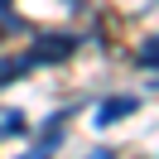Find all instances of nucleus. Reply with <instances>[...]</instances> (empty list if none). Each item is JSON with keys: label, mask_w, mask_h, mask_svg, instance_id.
Wrapping results in <instances>:
<instances>
[{"label": "nucleus", "mask_w": 159, "mask_h": 159, "mask_svg": "<svg viewBox=\"0 0 159 159\" xmlns=\"http://www.w3.org/2000/svg\"><path fill=\"white\" fill-rule=\"evenodd\" d=\"M24 20L15 15V5H0V39H10V34H20Z\"/></svg>", "instance_id": "nucleus-6"}, {"label": "nucleus", "mask_w": 159, "mask_h": 159, "mask_svg": "<svg viewBox=\"0 0 159 159\" xmlns=\"http://www.w3.org/2000/svg\"><path fill=\"white\" fill-rule=\"evenodd\" d=\"M63 5H87V0H63Z\"/></svg>", "instance_id": "nucleus-9"}, {"label": "nucleus", "mask_w": 159, "mask_h": 159, "mask_svg": "<svg viewBox=\"0 0 159 159\" xmlns=\"http://www.w3.org/2000/svg\"><path fill=\"white\" fill-rule=\"evenodd\" d=\"M87 159H116V149H106V145H101V149H92Z\"/></svg>", "instance_id": "nucleus-8"}, {"label": "nucleus", "mask_w": 159, "mask_h": 159, "mask_svg": "<svg viewBox=\"0 0 159 159\" xmlns=\"http://www.w3.org/2000/svg\"><path fill=\"white\" fill-rule=\"evenodd\" d=\"M0 5H10V0H0Z\"/></svg>", "instance_id": "nucleus-10"}, {"label": "nucleus", "mask_w": 159, "mask_h": 159, "mask_svg": "<svg viewBox=\"0 0 159 159\" xmlns=\"http://www.w3.org/2000/svg\"><path fill=\"white\" fill-rule=\"evenodd\" d=\"M140 111V97L135 92H120V97H106L97 106V116H92V125H116V120H125V116H135Z\"/></svg>", "instance_id": "nucleus-3"}, {"label": "nucleus", "mask_w": 159, "mask_h": 159, "mask_svg": "<svg viewBox=\"0 0 159 159\" xmlns=\"http://www.w3.org/2000/svg\"><path fill=\"white\" fill-rule=\"evenodd\" d=\"M135 63H140V68H159V34H154L149 43H140V48H135Z\"/></svg>", "instance_id": "nucleus-7"}, {"label": "nucleus", "mask_w": 159, "mask_h": 159, "mask_svg": "<svg viewBox=\"0 0 159 159\" xmlns=\"http://www.w3.org/2000/svg\"><path fill=\"white\" fill-rule=\"evenodd\" d=\"M15 135H29L24 111H0V140H15Z\"/></svg>", "instance_id": "nucleus-5"}, {"label": "nucleus", "mask_w": 159, "mask_h": 159, "mask_svg": "<svg viewBox=\"0 0 159 159\" xmlns=\"http://www.w3.org/2000/svg\"><path fill=\"white\" fill-rule=\"evenodd\" d=\"M77 43H82L77 34H39V39L29 43V63H34V68H53V63L72 58Z\"/></svg>", "instance_id": "nucleus-1"}, {"label": "nucleus", "mask_w": 159, "mask_h": 159, "mask_svg": "<svg viewBox=\"0 0 159 159\" xmlns=\"http://www.w3.org/2000/svg\"><path fill=\"white\" fill-rule=\"evenodd\" d=\"M34 72V63H29V53H10V58H0V92L10 87V82H20V77H29Z\"/></svg>", "instance_id": "nucleus-4"}, {"label": "nucleus", "mask_w": 159, "mask_h": 159, "mask_svg": "<svg viewBox=\"0 0 159 159\" xmlns=\"http://www.w3.org/2000/svg\"><path fill=\"white\" fill-rule=\"evenodd\" d=\"M68 116H72V106H63V111H53L48 120H43V130H39V140H34L29 149H24L20 159H53V149L63 145V135H68Z\"/></svg>", "instance_id": "nucleus-2"}]
</instances>
